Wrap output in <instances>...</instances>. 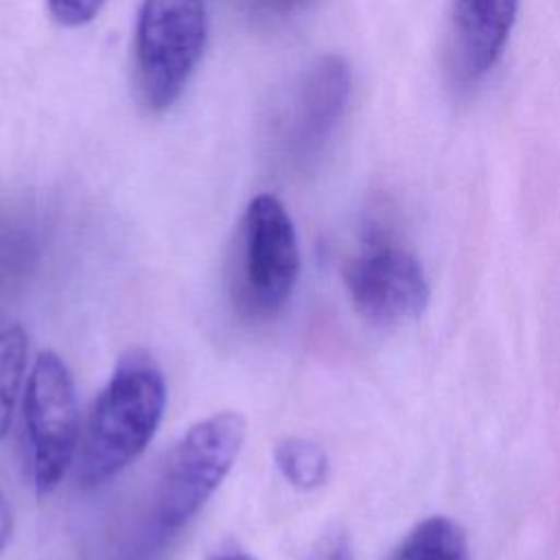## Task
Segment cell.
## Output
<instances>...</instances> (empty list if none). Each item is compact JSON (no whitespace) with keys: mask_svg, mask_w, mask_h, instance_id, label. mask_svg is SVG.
<instances>
[{"mask_svg":"<svg viewBox=\"0 0 560 560\" xmlns=\"http://www.w3.org/2000/svg\"><path fill=\"white\" fill-rule=\"evenodd\" d=\"M343 278L354 308L378 326L416 319L429 302L420 262L389 241H370L350 258Z\"/></svg>","mask_w":560,"mask_h":560,"instance_id":"8992f818","label":"cell"},{"mask_svg":"<svg viewBox=\"0 0 560 560\" xmlns=\"http://www.w3.org/2000/svg\"><path fill=\"white\" fill-rule=\"evenodd\" d=\"M352 90V72L343 57H319L298 81L280 120V142L295 160L324 149L341 122Z\"/></svg>","mask_w":560,"mask_h":560,"instance_id":"52a82bcc","label":"cell"},{"mask_svg":"<svg viewBox=\"0 0 560 560\" xmlns=\"http://www.w3.org/2000/svg\"><path fill=\"white\" fill-rule=\"evenodd\" d=\"M203 0H142L133 31V85L151 114L186 90L206 46Z\"/></svg>","mask_w":560,"mask_h":560,"instance_id":"7a4b0ae2","label":"cell"},{"mask_svg":"<svg viewBox=\"0 0 560 560\" xmlns=\"http://www.w3.org/2000/svg\"><path fill=\"white\" fill-rule=\"evenodd\" d=\"M308 0H243L245 13L254 24L273 26L295 15Z\"/></svg>","mask_w":560,"mask_h":560,"instance_id":"4fadbf2b","label":"cell"},{"mask_svg":"<svg viewBox=\"0 0 560 560\" xmlns=\"http://www.w3.org/2000/svg\"><path fill=\"white\" fill-rule=\"evenodd\" d=\"M24 424L31 479L44 499L66 477L79 444V407L68 365L52 350H42L31 368L24 394Z\"/></svg>","mask_w":560,"mask_h":560,"instance_id":"5b68a950","label":"cell"},{"mask_svg":"<svg viewBox=\"0 0 560 560\" xmlns=\"http://www.w3.org/2000/svg\"><path fill=\"white\" fill-rule=\"evenodd\" d=\"M466 536L446 516H431L418 523L396 547L392 560H466Z\"/></svg>","mask_w":560,"mask_h":560,"instance_id":"9c48e42d","label":"cell"},{"mask_svg":"<svg viewBox=\"0 0 560 560\" xmlns=\"http://www.w3.org/2000/svg\"><path fill=\"white\" fill-rule=\"evenodd\" d=\"M273 462L280 475L298 490H315L328 477V455L306 438H284L278 442Z\"/></svg>","mask_w":560,"mask_h":560,"instance_id":"8fae6325","label":"cell"},{"mask_svg":"<svg viewBox=\"0 0 560 560\" xmlns=\"http://www.w3.org/2000/svg\"><path fill=\"white\" fill-rule=\"evenodd\" d=\"M521 0H451L446 66L462 88L488 74L510 39Z\"/></svg>","mask_w":560,"mask_h":560,"instance_id":"ba28073f","label":"cell"},{"mask_svg":"<svg viewBox=\"0 0 560 560\" xmlns=\"http://www.w3.org/2000/svg\"><path fill=\"white\" fill-rule=\"evenodd\" d=\"M50 15L70 28L92 22L107 0H46Z\"/></svg>","mask_w":560,"mask_h":560,"instance_id":"7c38bea8","label":"cell"},{"mask_svg":"<svg viewBox=\"0 0 560 560\" xmlns=\"http://www.w3.org/2000/svg\"><path fill=\"white\" fill-rule=\"evenodd\" d=\"M306 560H354V549L343 527L326 529L313 545Z\"/></svg>","mask_w":560,"mask_h":560,"instance_id":"5bb4252c","label":"cell"},{"mask_svg":"<svg viewBox=\"0 0 560 560\" xmlns=\"http://www.w3.org/2000/svg\"><path fill=\"white\" fill-rule=\"evenodd\" d=\"M28 357V337L22 324L0 319V440L7 435L22 387Z\"/></svg>","mask_w":560,"mask_h":560,"instance_id":"30bf717a","label":"cell"},{"mask_svg":"<svg viewBox=\"0 0 560 560\" xmlns=\"http://www.w3.org/2000/svg\"><path fill=\"white\" fill-rule=\"evenodd\" d=\"M164 407L166 385L160 368L147 352L129 350L88 416L79 446V481L94 488L136 462L153 440Z\"/></svg>","mask_w":560,"mask_h":560,"instance_id":"6da1fadb","label":"cell"},{"mask_svg":"<svg viewBox=\"0 0 560 560\" xmlns=\"http://www.w3.org/2000/svg\"><path fill=\"white\" fill-rule=\"evenodd\" d=\"M214 560H256V558L249 553H243V551H228V553L217 556Z\"/></svg>","mask_w":560,"mask_h":560,"instance_id":"2e32d148","label":"cell"},{"mask_svg":"<svg viewBox=\"0 0 560 560\" xmlns=\"http://www.w3.org/2000/svg\"><path fill=\"white\" fill-rule=\"evenodd\" d=\"M247 435L238 411H217L192 424L171 448L153 492L160 529L184 527L232 470Z\"/></svg>","mask_w":560,"mask_h":560,"instance_id":"277c9868","label":"cell"},{"mask_svg":"<svg viewBox=\"0 0 560 560\" xmlns=\"http://www.w3.org/2000/svg\"><path fill=\"white\" fill-rule=\"evenodd\" d=\"M11 529H13V514H11V505L7 501L4 490L0 488V556L9 545L11 538Z\"/></svg>","mask_w":560,"mask_h":560,"instance_id":"9a60e30c","label":"cell"},{"mask_svg":"<svg viewBox=\"0 0 560 560\" xmlns=\"http://www.w3.org/2000/svg\"><path fill=\"white\" fill-rule=\"evenodd\" d=\"M295 225L273 195H256L238 223L232 295L249 317H273L291 298L300 276Z\"/></svg>","mask_w":560,"mask_h":560,"instance_id":"3957f363","label":"cell"}]
</instances>
